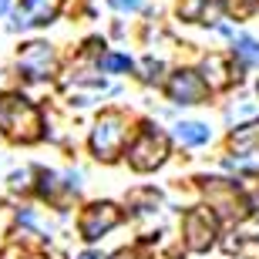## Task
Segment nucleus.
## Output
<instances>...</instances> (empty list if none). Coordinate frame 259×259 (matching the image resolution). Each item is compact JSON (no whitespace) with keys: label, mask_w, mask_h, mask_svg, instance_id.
Segmentation results:
<instances>
[{"label":"nucleus","mask_w":259,"mask_h":259,"mask_svg":"<svg viewBox=\"0 0 259 259\" xmlns=\"http://www.w3.org/2000/svg\"><path fill=\"white\" fill-rule=\"evenodd\" d=\"M0 132L14 142H37L40 138L37 108L20 95H4L0 98Z\"/></svg>","instance_id":"1"},{"label":"nucleus","mask_w":259,"mask_h":259,"mask_svg":"<svg viewBox=\"0 0 259 259\" xmlns=\"http://www.w3.org/2000/svg\"><path fill=\"white\" fill-rule=\"evenodd\" d=\"M168 158V138H165L158 128L145 125V132L138 135L128 148V162H132L135 172H152Z\"/></svg>","instance_id":"2"},{"label":"nucleus","mask_w":259,"mask_h":259,"mask_svg":"<svg viewBox=\"0 0 259 259\" xmlns=\"http://www.w3.org/2000/svg\"><path fill=\"white\" fill-rule=\"evenodd\" d=\"M205 199H209V209H215L212 215H222V219H246V209L249 202L242 195V189L236 182H226V179H209L205 182Z\"/></svg>","instance_id":"3"},{"label":"nucleus","mask_w":259,"mask_h":259,"mask_svg":"<svg viewBox=\"0 0 259 259\" xmlns=\"http://www.w3.org/2000/svg\"><path fill=\"white\" fill-rule=\"evenodd\" d=\"M121 142H125V121H121V115H105L95 125V132H91V152L98 158H105V162L118 158Z\"/></svg>","instance_id":"4"},{"label":"nucleus","mask_w":259,"mask_h":259,"mask_svg":"<svg viewBox=\"0 0 259 259\" xmlns=\"http://www.w3.org/2000/svg\"><path fill=\"white\" fill-rule=\"evenodd\" d=\"M118 222H121L118 205H111V202H95V205H88V209H84V215H81V222H77V229H81V239L95 242V239H101L108 229H115Z\"/></svg>","instance_id":"5"},{"label":"nucleus","mask_w":259,"mask_h":259,"mask_svg":"<svg viewBox=\"0 0 259 259\" xmlns=\"http://www.w3.org/2000/svg\"><path fill=\"white\" fill-rule=\"evenodd\" d=\"M185 242L192 252H205L215 242V215L209 209H192L185 215Z\"/></svg>","instance_id":"6"},{"label":"nucleus","mask_w":259,"mask_h":259,"mask_svg":"<svg viewBox=\"0 0 259 259\" xmlns=\"http://www.w3.org/2000/svg\"><path fill=\"white\" fill-rule=\"evenodd\" d=\"M54 51L44 44V40H34V44H27L24 48V54H20L17 67H20V74L30 77V81H40V77H51V71H54Z\"/></svg>","instance_id":"7"},{"label":"nucleus","mask_w":259,"mask_h":259,"mask_svg":"<svg viewBox=\"0 0 259 259\" xmlns=\"http://www.w3.org/2000/svg\"><path fill=\"white\" fill-rule=\"evenodd\" d=\"M61 10V0H20L17 14H14V24L10 27H40V24H51L54 14Z\"/></svg>","instance_id":"8"},{"label":"nucleus","mask_w":259,"mask_h":259,"mask_svg":"<svg viewBox=\"0 0 259 259\" xmlns=\"http://www.w3.org/2000/svg\"><path fill=\"white\" fill-rule=\"evenodd\" d=\"M168 95L179 105H199V101H205L209 88H205V81L195 71H175L172 81H168Z\"/></svg>","instance_id":"9"},{"label":"nucleus","mask_w":259,"mask_h":259,"mask_svg":"<svg viewBox=\"0 0 259 259\" xmlns=\"http://www.w3.org/2000/svg\"><path fill=\"white\" fill-rule=\"evenodd\" d=\"M175 138L182 145H205L209 142V128L199 125V121H182V125L175 128Z\"/></svg>","instance_id":"10"},{"label":"nucleus","mask_w":259,"mask_h":259,"mask_svg":"<svg viewBox=\"0 0 259 259\" xmlns=\"http://www.w3.org/2000/svg\"><path fill=\"white\" fill-rule=\"evenodd\" d=\"M232 148L236 152H259V121L239 128V132L232 135Z\"/></svg>","instance_id":"11"},{"label":"nucleus","mask_w":259,"mask_h":259,"mask_svg":"<svg viewBox=\"0 0 259 259\" xmlns=\"http://www.w3.org/2000/svg\"><path fill=\"white\" fill-rule=\"evenodd\" d=\"M202 71H205V81H209V88H226L232 81V74H226V64H222V58H209L205 64H202Z\"/></svg>","instance_id":"12"},{"label":"nucleus","mask_w":259,"mask_h":259,"mask_svg":"<svg viewBox=\"0 0 259 259\" xmlns=\"http://www.w3.org/2000/svg\"><path fill=\"white\" fill-rule=\"evenodd\" d=\"M205 10H209V0H182V4H179L182 20H195V24L205 20Z\"/></svg>","instance_id":"13"},{"label":"nucleus","mask_w":259,"mask_h":259,"mask_svg":"<svg viewBox=\"0 0 259 259\" xmlns=\"http://www.w3.org/2000/svg\"><path fill=\"white\" fill-rule=\"evenodd\" d=\"M236 54H239L242 61H252V64H259V44L252 37H239L236 40Z\"/></svg>","instance_id":"14"},{"label":"nucleus","mask_w":259,"mask_h":259,"mask_svg":"<svg viewBox=\"0 0 259 259\" xmlns=\"http://www.w3.org/2000/svg\"><path fill=\"white\" fill-rule=\"evenodd\" d=\"M101 67H105V71H125V67H132V61L121 58V54H105V58H101Z\"/></svg>","instance_id":"15"},{"label":"nucleus","mask_w":259,"mask_h":259,"mask_svg":"<svg viewBox=\"0 0 259 259\" xmlns=\"http://www.w3.org/2000/svg\"><path fill=\"white\" fill-rule=\"evenodd\" d=\"M158 71H162V64H158V61H152V58L142 61V77H145V81H155V77H158Z\"/></svg>","instance_id":"16"},{"label":"nucleus","mask_w":259,"mask_h":259,"mask_svg":"<svg viewBox=\"0 0 259 259\" xmlns=\"http://www.w3.org/2000/svg\"><path fill=\"white\" fill-rule=\"evenodd\" d=\"M111 7H115V10H138V7H142V0H111Z\"/></svg>","instance_id":"17"},{"label":"nucleus","mask_w":259,"mask_h":259,"mask_svg":"<svg viewBox=\"0 0 259 259\" xmlns=\"http://www.w3.org/2000/svg\"><path fill=\"white\" fill-rule=\"evenodd\" d=\"M77 259H105V256H101V252H81Z\"/></svg>","instance_id":"18"},{"label":"nucleus","mask_w":259,"mask_h":259,"mask_svg":"<svg viewBox=\"0 0 259 259\" xmlns=\"http://www.w3.org/2000/svg\"><path fill=\"white\" fill-rule=\"evenodd\" d=\"M252 4H256V0H249V4H246V10H249V7H252Z\"/></svg>","instance_id":"19"},{"label":"nucleus","mask_w":259,"mask_h":259,"mask_svg":"<svg viewBox=\"0 0 259 259\" xmlns=\"http://www.w3.org/2000/svg\"><path fill=\"white\" fill-rule=\"evenodd\" d=\"M30 259H44V256H30Z\"/></svg>","instance_id":"20"},{"label":"nucleus","mask_w":259,"mask_h":259,"mask_svg":"<svg viewBox=\"0 0 259 259\" xmlns=\"http://www.w3.org/2000/svg\"><path fill=\"white\" fill-rule=\"evenodd\" d=\"M0 10H4V0H0Z\"/></svg>","instance_id":"21"}]
</instances>
